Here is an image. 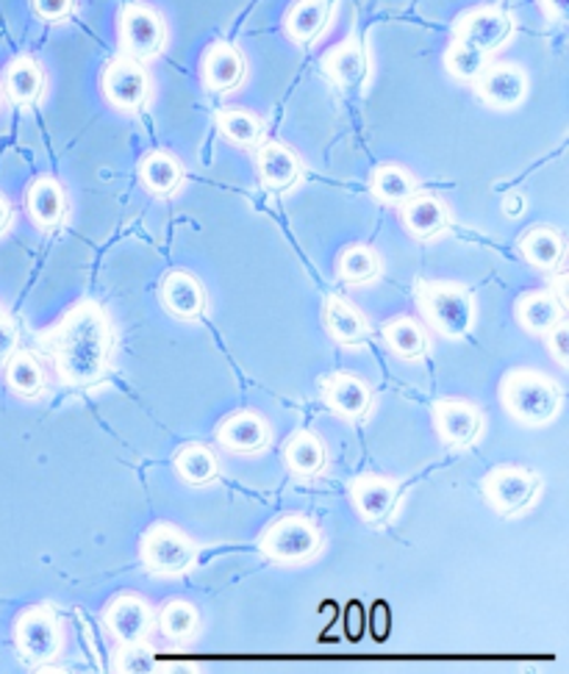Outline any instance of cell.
<instances>
[{"label":"cell","instance_id":"obj_33","mask_svg":"<svg viewBox=\"0 0 569 674\" xmlns=\"http://www.w3.org/2000/svg\"><path fill=\"white\" fill-rule=\"evenodd\" d=\"M220 134L240 147H256L264 140V123L245 109H223L217 114Z\"/></svg>","mask_w":569,"mask_h":674},{"label":"cell","instance_id":"obj_9","mask_svg":"<svg viewBox=\"0 0 569 674\" xmlns=\"http://www.w3.org/2000/svg\"><path fill=\"white\" fill-rule=\"evenodd\" d=\"M103 95L120 112H136L151 95V79L136 59H114L103 73Z\"/></svg>","mask_w":569,"mask_h":674},{"label":"cell","instance_id":"obj_3","mask_svg":"<svg viewBox=\"0 0 569 674\" xmlns=\"http://www.w3.org/2000/svg\"><path fill=\"white\" fill-rule=\"evenodd\" d=\"M417 303L430 328L439 330L441 336L461 339L475 328V300L467 286L447 284V280L423 284L417 292Z\"/></svg>","mask_w":569,"mask_h":674},{"label":"cell","instance_id":"obj_19","mask_svg":"<svg viewBox=\"0 0 569 674\" xmlns=\"http://www.w3.org/2000/svg\"><path fill=\"white\" fill-rule=\"evenodd\" d=\"M258 178L267 190L273 192H286L297 184L301 178V159L289 151L281 142H267V145L258 147Z\"/></svg>","mask_w":569,"mask_h":674},{"label":"cell","instance_id":"obj_4","mask_svg":"<svg viewBox=\"0 0 569 674\" xmlns=\"http://www.w3.org/2000/svg\"><path fill=\"white\" fill-rule=\"evenodd\" d=\"M323 547V535L319 528L308 517H292L278 519V522L270 524L267 530L258 539V550L270 558V561L278 563H301L314 558Z\"/></svg>","mask_w":569,"mask_h":674},{"label":"cell","instance_id":"obj_17","mask_svg":"<svg viewBox=\"0 0 569 674\" xmlns=\"http://www.w3.org/2000/svg\"><path fill=\"white\" fill-rule=\"evenodd\" d=\"M245 57L236 45L228 42H214L203 57V84L212 92H231L242 84L245 79Z\"/></svg>","mask_w":569,"mask_h":674},{"label":"cell","instance_id":"obj_22","mask_svg":"<svg viewBox=\"0 0 569 674\" xmlns=\"http://www.w3.org/2000/svg\"><path fill=\"white\" fill-rule=\"evenodd\" d=\"M331 12H334V0H297L286 12V34L297 45H308L328 29Z\"/></svg>","mask_w":569,"mask_h":674},{"label":"cell","instance_id":"obj_14","mask_svg":"<svg viewBox=\"0 0 569 674\" xmlns=\"http://www.w3.org/2000/svg\"><path fill=\"white\" fill-rule=\"evenodd\" d=\"M480 417L478 408L473 402L464 400H439L434 406V425L436 433L441 436V441L453 447L473 445L480 433Z\"/></svg>","mask_w":569,"mask_h":674},{"label":"cell","instance_id":"obj_41","mask_svg":"<svg viewBox=\"0 0 569 674\" xmlns=\"http://www.w3.org/2000/svg\"><path fill=\"white\" fill-rule=\"evenodd\" d=\"M18 339H20L18 325H14L12 319L0 317V364L7 361V358L18 350Z\"/></svg>","mask_w":569,"mask_h":674},{"label":"cell","instance_id":"obj_15","mask_svg":"<svg viewBox=\"0 0 569 674\" xmlns=\"http://www.w3.org/2000/svg\"><path fill=\"white\" fill-rule=\"evenodd\" d=\"M217 441L225 450L253 456V452H262L270 445V425L267 419L253 411L231 413L217 428Z\"/></svg>","mask_w":569,"mask_h":674},{"label":"cell","instance_id":"obj_32","mask_svg":"<svg viewBox=\"0 0 569 674\" xmlns=\"http://www.w3.org/2000/svg\"><path fill=\"white\" fill-rule=\"evenodd\" d=\"M384 339L389 350L400 358H419L428 350V336L419 328L417 319L411 317H397L384 325Z\"/></svg>","mask_w":569,"mask_h":674},{"label":"cell","instance_id":"obj_34","mask_svg":"<svg viewBox=\"0 0 569 674\" xmlns=\"http://www.w3.org/2000/svg\"><path fill=\"white\" fill-rule=\"evenodd\" d=\"M175 472L181 480L192 486L212 483L220 472V461L209 447L203 445H190L175 456Z\"/></svg>","mask_w":569,"mask_h":674},{"label":"cell","instance_id":"obj_43","mask_svg":"<svg viewBox=\"0 0 569 674\" xmlns=\"http://www.w3.org/2000/svg\"><path fill=\"white\" fill-rule=\"evenodd\" d=\"M522 212H525V197L522 195L511 192V195L502 197V214H508V217H519Z\"/></svg>","mask_w":569,"mask_h":674},{"label":"cell","instance_id":"obj_35","mask_svg":"<svg viewBox=\"0 0 569 674\" xmlns=\"http://www.w3.org/2000/svg\"><path fill=\"white\" fill-rule=\"evenodd\" d=\"M445 68L447 73L453 75L456 81H464V84H475L480 79L486 68H489V53L478 51V48H469L464 42H453L445 53Z\"/></svg>","mask_w":569,"mask_h":674},{"label":"cell","instance_id":"obj_23","mask_svg":"<svg viewBox=\"0 0 569 674\" xmlns=\"http://www.w3.org/2000/svg\"><path fill=\"white\" fill-rule=\"evenodd\" d=\"M3 90H7L9 101L18 103V106H34L45 92V73H42L40 62L31 57L14 59L7 68Z\"/></svg>","mask_w":569,"mask_h":674},{"label":"cell","instance_id":"obj_38","mask_svg":"<svg viewBox=\"0 0 569 674\" xmlns=\"http://www.w3.org/2000/svg\"><path fill=\"white\" fill-rule=\"evenodd\" d=\"M153 666V652L145 650L142 641L123 644V650L114 655V672H148Z\"/></svg>","mask_w":569,"mask_h":674},{"label":"cell","instance_id":"obj_13","mask_svg":"<svg viewBox=\"0 0 569 674\" xmlns=\"http://www.w3.org/2000/svg\"><path fill=\"white\" fill-rule=\"evenodd\" d=\"M353 508L364 522H384L400 500V486L380 474H362L350 486Z\"/></svg>","mask_w":569,"mask_h":674},{"label":"cell","instance_id":"obj_30","mask_svg":"<svg viewBox=\"0 0 569 674\" xmlns=\"http://www.w3.org/2000/svg\"><path fill=\"white\" fill-rule=\"evenodd\" d=\"M519 251H522V256L528 258L534 267L552 269L558 267L563 258V236L558 234L556 228L539 225V228H530L528 234L519 239Z\"/></svg>","mask_w":569,"mask_h":674},{"label":"cell","instance_id":"obj_27","mask_svg":"<svg viewBox=\"0 0 569 674\" xmlns=\"http://www.w3.org/2000/svg\"><path fill=\"white\" fill-rule=\"evenodd\" d=\"M140 178L142 184L148 186V192L167 197L173 195L181 186V181H184V167H181V162L175 156L156 151L142 159Z\"/></svg>","mask_w":569,"mask_h":674},{"label":"cell","instance_id":"obj_21","mask_svg":"<svg viewBox=\"0 0 569 674\" xmlns=\"http://www.w3.org/2000/svg\"><path fill=\"white\" fill-rule=\"evenodd\" d=\"M450 223V212L445 203L434 195H417L414 192L406 203H403V225L414 239H434L436 234L447 228Z\"/></svg>","mask_w":569,"mask_h":674},{"label":"cell","instance_id":"obj_29","mask_svg":"<svg viewBox=\"0 0 569 674\" xmlns=\"http://www.w3.org/2000/svg\"><path fill=\"white\" fill-rule=\"evenodd\" d=\"M369 190L386 206H403L417 192V181L400 164H384L369 178Z\"/></svg>","mask_w":569,"mask_h":674},{"label":"cell","instance_id":"obj_8","mask_svg":"<svg viewBox=\"0 0 569 674\" xmlns=\"http://www.w3.org/2000/svg\"><path fill=\"white\" fill-rule=\"evenodd\" d=\"M20 652L34 663H48L62 650V627L48 607H31L14 624Z\"/></svg>","mask_w":569,"mask_h":674},{"label":"cell","instance_id":"obj_2","mask_svg":"<svg viewBox=\"0 0 569 674\" xmlns=\"http://www.w3.org/2000/svg\"><path fill=\"white\" fill-rule=\"evenodd\" d=\"M500 402L519 422L547 425L561 408V389L547 375L534 369H514L502 380Z\"/></svg>","mask_w":569,"mask_h":674},{"label":"cell","instance_id":"obj_42","mask_svg":"<svg viewBox=\"0 0 569 674\" xmlns=\"http://www.w3.org/2000/svg\"><path fill=\"white\" fill-rule=\"evenodd\" d=\"M539 7H541V12H545V18L563 20L567 18L569 0H539Z\"/></svg>","mask_w":569,"mask_h":674},{"label":"cell","instance_id":"obj_6","mask_svg":"<svg viewBox=\"0 0 569 674\" xmlns=\"http://www.w3.org/2000/svg\"><path fill=\"white\" fill-rule=\"evenodd\" d=\"M167 29L162 14L148 3H129L120 12V45L131 59H153L164 48Z\"/></svg>","mask_w":569,"mask_h":674},{"label":"cell","instance_id":"obj_44","mask_svg":"<svg viewBox=\"0 0 569 674\" xmlns=\"http://www.w3.org/2000/svg\"><path fill=\"white\" fill-rule=\"evenodd\" d=\"M9 223H12V206H9L7 197L0 195V234L9 228Z\"/></svg>","mask_w":569,"mask_h":674},{"label":"cell","instance_id":"obj_1","mask_svg":"<svg viewBox=\"0 0 569 674\" xmlns=\"http://www.w3.org/2000/svg\"><path fill=\"white\" fill-rule=\"evenodd\" d=\"M114 350V328L98 303L84 300L70 308L57 328L53 364L62 384L90 389L109 372Z\"/></svg>","mask_w":569,"mask_h":674},{"label":"cell","instance_id":"obj_10","mask_svg":"<svg viewBox=\"0 0 569 674\" xmlns=\"http://www.w3.org/2000/svg\"><path fill=\"white\" fill-rule=\"evenodd\" d=\"M456 40L484 53H495L514 34V20L502 9L480 7L456 20Z\"/></svg>","mask_w":569,"mask_h":674},{"label":"cell","instance_id":"obj_37","mask_svg":"<svg viewBox=\"0 0 569 674\" xmlns=\"http://www.w3.org/2000/svg\"><path fill=\"white\" fill-rule=\"evenodd\" d=\"M156 622H159V627H162V633L167 635V639L184 641V639H190V635H195L197 611L190 605V602L173 600V602H167V605L162 607V613H159Z\"/></svg>","mask_w":569,"mask_h":674},{"label":"cell","instance_id":"obj_16","mask_svg":"<svg viewBox=\"0 0 569 674\" xmlns=\"http://www.w3.org/2000/svg\"><path fill=\"white\" fill-rule=\"evenodd\" d=\"M323 400L342 419H362L369 411L373 391L356 375L336 372L323 384Z\"/></svg>","mask_w":569,"mask_h":674},{"label":"cell","instance_id":"obj_24","mask_svg":"<svg viewBox=\"0 0 569 674\" xmlns=\"http://www.w3.org/2000/svg\"><path fill=\"white\" fill-rule=\"evenodd\" d=\"M325 328L334 336L339 345H362L369 334V325L364 319V314L358 312L353 303L342 300V297H328L325 300Z\"/></svg>","mask_w":569,"mask_h":674},{"label":"cell","instance_id":"obj_26","mask_svg":"<svg viewBox=\"0 0 569 674\" xmlns=\"http://www.w3.org/2000/svg\"><path fill=\"white\" fill-rule=\"evenodd\" d=\"M563 319V300L550 292H528L517 300V323L528 334H547Z\"/></svg>","mask_w":569,"mask_h":674},{"label":"cell","instance_id":"obj_25","mask_svg":"<svg viewBox=\"0 0 569 674\" xmlns=\"http://www.w3.org/2000/svg\"><path fill=\"white\" fill-rule=\"evenodd\" d=\"M323 70L336 86H356L367 79L369 59L358 42H342L323 59Z\"/></svg>","mask_w":569,"mask_h":674},{"label":"cell","instance_id":"obj_28","mask_svg":"<svg viewBox=\"0 0 569 674\" xmlns=\"http://www.w3.org/2000/svg\"><path fill=\"white\" fill-rule=\"evenodd\" d=\"M284 461L301 478H314V474H319L325 469L323 441L314 433H308V430H301V433H295L286 441Z\"/></svg>","mask_w":569,"mask_h":674},{"label":"cell","instance_id":"obj_5","mask_svg":"<svg viewBox=\"0 0 569 674\" xmlns=\"http://www.w3.org/2000/svg\"><path fill=\"white\" fill-rule=\"evenodd\" d=\"M197 555L195 541L173 524H156L142 539V563L153 574H181Z\"/></svg>","mask_w":569,"mask_h":674},{"label":"cell","instance_id":"obj_11","mask_svg":"<svg viewBox=\"0 0 569 674\" xmlns=\"http://www.w3.org/2000/svg\"><path fill=\"white\" fill-rule=\"evenodd\" d=\"M103 622H106V630L120 644H136V641L148 639L156 616H153V607L142 596L118 594L106 605Z\"/></svg>","mask_w":569,"mask_h":674},{"label":"cell","instance_id":"obj_20","mask_svg":"<svg viewBox=\"0 0 569 674\" xmlns=\"http://www.w3.org/2000/svg\"><path fill=\"white\" fill-rule=\"evenodd\" d=\"M162 303L173 317L197 319L206 312V292L190 273H170L162 284Z\"/></svg>","mask_w":569,"mask_h":674},{"label":"cell","instance_id":"obj_45","mask_svg":"<svg viewBox=\"0 0 569 674\" xmlns=\"http://www.w3.org/2000/svg\"><path fill=\"white\" fill-rule=\"evenodd\" d=\"M0 317H3V306H0Z\"/></svg>","mask_w":569,"mask_h":674},{"label":"cell","instance_id":"obj_36","mask_svg":"<svg viewBox=\"0 0 569 674\" xmlns=\"http://www.w3.org/2000/svg\"><path fill=\"white\" fill-rule=\"evenodd\" d=\"M378 253L367 245L347 247L339 258V278L347 280V284H367V280H373L378 275Z\"/></svg>","mask_w":569,"mask_h":674},{"label":"cell","instance_id":"obj_7","mask_svg":"<svg viewBox=\"0 0 569 674\" xmlns=\"http://www.w3.org/2000/svg\"><path fill=\"white\" fill-rule=\"evenodd\" d=\"M484 497L497 513H517L530 506V500L539 491V478L530 469L522 467H497L486 474Z\"/></svg>","mask_w":569,"mask_h":674},{"label":"cell","instance_id":"obj_18","mask_svg":"<svg viewBox=\"0 0 569 674\" xmlns=\"http://www.w3.org/2000/svg\"><path fill=\"white\" fill-rule=\"evenodd\" d=\"M26 206H29L31 219L34 225H40L42 231H57L59 225L68 217V195H64V186L57 178H37L29 186V195H26Z\"/></svg>","mask_w":569,"mask_h":674},{"label":"cell","instance_id":"obj_31","mask_svg":"<svg viewBox=\"0 0 569 674\" xmlns=\"http://www.w3.org/2000/svg\"><path fill=\"white\" fill-rule=\"evenodd\" d=\"M3 364H7V384L14 395L37 397L45 389V369L31 353L14 350Z\"/></svg>","mask_w":569,"mask_h":674},{"label":"cell","instance_id":"obj_39","mask_svg":"<svg viewBox=\"0 0 569 674\" xmlns=\"http://www.w3.org/2000/svg\"><path fill=\"white\" fill-rule=\"evenodd\" d=\"M547 345H550L552 358H556L561 367H569V325L563 323V319L547 330Z\"/></svg>","mask_w":569,"mask_h":674},{"label":"cell","instance_id":"obj_40","mask_svg":"<svg viewBox=\"0 0 569 674\" xmlns=\"http://www.w3.org/2000/svg\"><path fill=\"white\" fill-rule=\"evenodd\" d=\"M75 0H34L37 18L48 20V23H59L73 12Z\"/></svg>","mask_w":569,"mask_h":674},{"label":"cell","instance_id":"obj_12","mask_svg":"<svg viewBox=\"0 0 569 674\" xmlns=\"http://www.w3.org/2000/svg\"><path fill=\"white\" fill-rule=\"evenodd\" d=\"M478 95L491 109H517L528 98V75L517 64H491L480 73Z\"/></svg>","mask_w":569,"mask_h":674}]
</instances>
